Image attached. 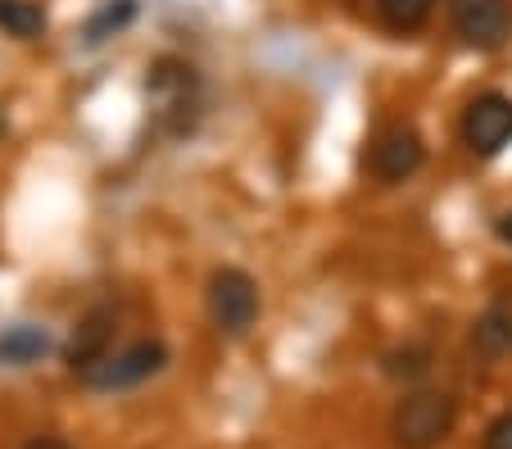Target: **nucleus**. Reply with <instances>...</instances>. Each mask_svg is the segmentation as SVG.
I'll return each instance as SVG.
<instances>
[{"mask_svg":"<svg viewBox=\"0 0 512 449\" xmlns=\"http://www.w3.org/2000/svg\"><path fill=\"white\" fill-rule=\"evenodd\" d=\"M145 109H150L159 132L186 137V132L200 123V109H204L200 69L182 55H159L155 64L145 69Z\"/></svg>","mask_w":512,"mask_h":449,"instance_id":"obj_1","label":"nucleus"},{"mask_svg":"<svg viewBox=\"0 0 512 449\" xmlns=\"http://www.w3.org/2000/svg\"><path fill=\"white\" fill-rule=\"evenodd\" d=\"M454 400L440 391H417L408 400H399L395 418H390V431H395V445L399 449H431L454 431Z\"/></svg>","mask_w":512,"mask_h":449,"instance_id":"obj_2","label":"nucleus"},{"mask_svg":"<svg viewBox=\"0 0 512 449\" xmlns=\"http://www.w3.org/2000/svg\"><path fill=\"white\" fill-rule=\"evenodd\" d=\"M209 318L218 332L245 336L259 323V286L241 268H218L209 277Z\"/></svg>","mask_w":512,"mask_h":449,"instance_id":"obj_3","label":"nucleus"},{"mask_svg":"<svg viewBox=\"0 0 512 449\" xmlns=\"http://www.w3.org/2000/svg\"><path fill=\"white\" fill-rule=\"evenodd\" d=\"M463 146L476 159H494L512 146V96L503 91H485L463 109V127H458Z\"/></svg>","mask_w":512,"mask_h":449,"instance_id":"obj_4","label":"nucleus"},{"mask_svg":"<svg viewBox=\"0 0 512 449\" xmlns=\"http://www.w3.org/2000/svg\"><path fill=\"white\" fill-rule=\"evenodd\" d=\"M449 23L476 50H499L512 37L508 0H449Z\"/></svg>","mask_w":512,"mask_h":449,"instance_id":"obj_5","label":"nucleus"},{"mask_svg":"<svg viewBox=\"0 0 512 449\" xmlns=\"http://www.w3.org/2000/svg\"><path fill=\"white\" fill-rule=\"evenodd\" d=\"M168 363V350L164 341H136L132 350L114 354V359L96 363V368L87 372V386L91 391H127V386H141V381H150L159 368Z\"/></svg>","mask_w":512,"mask_h":449,"instance_id":"obj_6","label":"nucleus"},{"mask_svg":"<svg viewBox=\"0 0 512 449\" xmlns=\"http://www.w3.org/2000/svg\"><path fill=\"white\" fill-rule=\"evenodd\" d=\"M372 173L381 177L386 186H395V182H408V177L417 173V168L426 164V141H422V132L417 127H408V123H395V127H386L377 141H372Z\"/></svg>","mask_w":512,"mask_h":449,"instance_id":"obj_7","label":"nucleus"},{"mask_svg":"<svg viewBox=\"0 0 512 449\" xmlns=\"http://www.w3.org/2000/svg\"><path fill=\"white\" fill-rule=\"evenodd\" d=\"M109 341H114V309H91L87 318L78 323V332H73L68 350H64L68 368L87 377L96 363L109 359Z\"/></svg>","mask_w":512,"mask_h":449,"instance_id":"obj_8","label":"nucleus"},{"mask_svg":"<svg viewBox=\"0 0 512 449\" xmlns=\"http://www.w3.org/2000/svg\"><path fill=\"white\" fill-rule=\"evenodd\" d=\"M472 345L481 354H490V359H499V354L512 350V309L508 304H494V309H485L481 318H476Z\"/></svg>","mask_w":512,"mask_h":449,"instance_id":"obj_9","label":"nucleus"},{"mask_svg":"<svg viewBox=\"0 0 512 449\" xmlns=\"http://www.w3.org/2000/svg\"><path fill=\"white\" fill-rule=\"evenodd\" d=\"M132 19H136V0H105V5H100V10L87 19L82 41H87V46H105V41L118 37V32H123Z\"/></svg>","mask_w":512,"mask_h":449,"instance_id":"obj_10","label":"nucleus"},{"mask_svg":"<svg viewBox=\"0 0 512 449\" xmlns=\"http://www.w3.org/2000/svg\"><path fill=\"white\" fill-rule=\"evenodd\" d=\"M46 350H50V336L41 327H10V332H0V363H10V368L37 363Z\"/></svg>","mask_w":512,"mask_h":449,"instance_id":"obj_11","label":"nucleus"},{"mask_svg":"<svg viewBox=\"0 0 512 449\" xmlns=\"http://www.w3.org/2000/svg\"><path fill=\"white\" fill-rule=\"evenodd\" d=\"M0 32H10L19 41H32L46 32V10L32 0H0Z\"/></svg>","mask_w":512,"mask_h":449,"instance_id":"obj_12","label":"nucleus"},{"mask_svg":"<svg viewBox=\"0 0 512 449\" xmlns=\"http://www.w3.org/2000/svg\"><path fill=\"white\" fill-rule=\"evenodd\" d=\"M377 14L386 19V28L417 32V28H426V19L435 14V0H377Z\"/></svg>","mask_w":512,"mask_h":449,"instance_id":"obj_13","label":"nucleus"},{"mask_svg":"<svg viewBox=\"0 0 512 449\" xmlns=\"http://www.w3.org/2000/svg\"><path fill=\"white\" fill-rule=\"evenodd\" d=\"M426 372H431V354L417 350V345L386 354V377H395V381H417V377H426Z\"/></svg>","mask_w":512,"mask_h":449,"instance_id":"obj_14","label":"nucleus"},{"mask_svg":"<svg viewBox=\"0 0 512 449\" xmlns=\"http://www.w3.org/2000/svg\"><path fill=\"white\" fill-rule=\"evenodd\" d=\"M485 449H512V413H503V418L490 422V431H485Z\"/></svg>","mask_w":512,"mask_h":449,"instance_id":"obj_15","label":"nucleus"},{"mask_svg":"<svg viewBox=\"0 0 512 449\" xmlns=\"http://www.w3.org/2000/svg\"><path fill=\"white\" fill-rule=\"evenodd\" d=\"M494 236L512 245V209H508V214H499V218H494Z\"/></svg>","mask_w":512,"mask_h":449,"instance_id":"obj_16","label":"nucleus"},{"mask_svg":"<svg viewBox=\"0 0 512 449\" xmlns=\"http://www.w3.org/2000/svg\"><path fill=\"white\" fill-rule=\"evenodd\" d=\"M28 449H68V445H64V440H32Z\"/></svg>","mask_w":512,"mask_h":449,"instance_id":"obj_17","label":"nucleus"}]
</instances>
